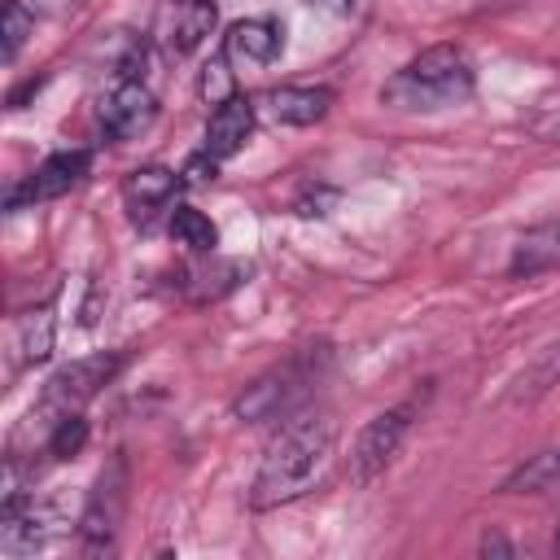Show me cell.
<instances>
[{
  "instance_id": "16",
  "label": "cell",
  "mask_w": 560,
  "mask_h": 560,
  "mask_svg": "<svg viewBox=\"0 0 560 560\" xmlns=\"http://www.w3.org/2000/svg\"><path fill=\"white\" fill-rule=\"evenodd\" d=\"M556 385H560V341L542 346V350H538V354H534V359L512 376V385H508L503 402H508V407H529V402L547 398Z\"/></svg>"
},
{
  "instance_id": "26",
  "label": "cell",
  "mask_w": 560,
  "mask_h": 560,
  "mask_svg": "<svg viewBox=\"0 0 560 560\" xmlns=\"http://www.w3.org/2000/svg\"><path fill=\"white\" fill-rule=\"evenodd\" d=\"M477 551H481V556H512L516 547H512V542H508L503 534H481V542H477Z\"/></svg>"
},
{
  "instance_id": "11",
  "label": "cell",
  "mask_w": 560,
  "mask_h": 560,
  "mask_svg": "<svg viewBox=\"0 0 560 560\" xmlns=\"http://www.w3.org/2000/svg\"><path fill=\"white\" fill-rule=\"evenodd\" d=\"M254 127H258V101H254V96H245V92H236L232 101H223V105H214V109H210V118H206V136H201V149H206V153H214L219 162H228V158H236V153L249 144Z\"/></svg>"
},
{
  "instance_id": "24",
  "label": "cell",
  "mask_w": 560,
  "mask_h": 560,
  "mask_svg": "<svg viewBox=\"0 0 560 560\" xmlns=\"http://www.w3.org/2000/svg\"><path fill=\"white\" fill-rule=\"evenodd\" d=\"M337 206V188H302L298 192V201H293V214H302V219H324L328 210Z\"/></svg>"
},
{
  "instance_id": "9",
  "label": "cell",
  "mask_w": 560,
  "mask_h": 560,
  "mask_svg": "<svg viewBox=\"0 0 560 560\" xmlns=\"http://www.w3.org/2000/svg\"><path fill=\"white\" fill-rule=\"evenodd\" d=\"M219 26L214 0H162L153 13V39L171 57H192Z\"/></svg>"
},
{
  "instance_id": "4",
  "label": "cell",
  "mask_w": 560,
  "mask_h": 560,
  "mask_svg": "<svg viewBox=\"0 0 560 560\" xmlns=\"http://www.w3.org/2000/svg\"><path fill=\"white\" fill-rule=\"evenodd\" d=\"M127 363V350H96V354H83V359H70L66 368H57L48 381H44V394L35 402V411L48 420H61V416H74L83 411Z\"/></svg>"
},
{
  "instance_id": "13",
  "label": "cell",
  "mask_w": 560,
  "mask_h": 560,
  "mask_svg": "<svg viewBox=\"0 0 560 560\" xmlns=\"http://www.w3.org/2000/svg\"><path fill=\"white\" fill-rule=\"evenodd\" d=\"M52 346H57V298H48V302H39V306H31L13 319V337H9L13 372L48 363Z\"/></svg>"
},
{
  "instance_id": "25",
  "label": "cell",
  "mask_w": 560,
  "mask_h": 560,
  "mask_svg": "<svg viewBox=\"0 0 560 560\" xmlns=\"http://www.w3.org/2000/svg\"><path fill=\"white\" fill-rule=\"evenodd\" d=\"M529 131H534L538 140H547V144H560V109H551V114L534 118V122H529Z\"/></svg>"
},
{
  "instance_id": "28",
  "label": "cell",
  "mask_w": 560,
  "mask_h": 560,
  "mask_svg": "<svg viewBox=\"0 0 560 560\" xmlns=\"http://www.w3.org/2000/svg\"><path fill=\"white\" fill-rule=\"evenodd\" d=\"M39 88H44V79H26L18 92H9V109H22V101H26V96H35Z\"/></svg>"
},
{
  "instance_id": "6",
  "label": "cell",
  "mask_w": 560,
  "mask_h": 560,
  "mask_svg": "<svg viewBox=\"0 0 560 560\" xmlns=\"http://www.w3.org/2000/svg\"><path fill=\"white\" fill-rule=\"evenodd\" d=\"M88 175H92V149H57V153H48L35 171H26L18 184H9L4 210L18 214V210H26V206L57 201V197L74 192Z\"/></svg>"
},
{
  "instance_id": "20",
  "label": "cell",
  "mask_w": 560,
  "mask_h": 560,
  "mask_svg": "<svg viewBox=\"0 0 560 560\" xmlns=\"http://www.w3.org/2000/svg\"><path fill=\"white\" fill-rule=\"evenodd\" d=\"M197 92H201V101L214 109V105H223V101H232L241 88H236V70H232V57L219 48L206 66H201V74H197Z\"/></svg>"
},
{
  "instance_id": "5",
  "label": "cell",
  "mask_w": 560,
  "mask_h": 560,
  "mask_svg": "<svg viewBox=\"0 0 560 560\" xmlns=\"http://www.w3.org/2000/svg\"><path fill=\"white\" fill-rule=\"evenodd\" d=\"M411 424H416V398L376 411V416L359 429V438H354V446H350V481H354V486H372V481L398 459V451H402Z\"/></svg>"
},
{
  "instance_id": "27",
  "label": "cell",
  "mask_w": 560,
  "mask_h": 560,
  "mask_svg": "<svg viewBox=\"0 0 560 560\" xmlns=\"http://www.w3.org/2000/svg\"><path fill=\"white\" fill-rule=\"evenodd\" d=\"M311 9H324V13H337V18H350L359 9V0H306Z\"/></svg>"
},
{
  "instance_id": "8",
  "label": "cell",
  "mask_w": 560,
  "mask_h": 560,
  "mask_svg": "<svg viewBox=\"0 0 560 560\" xmlns=\"http://www.w3.org/2000/svg\"><path fill=\"white\" fill-rule=\"evenodd\" d=\"M96 122H101V131L114 144L140 140L158 122V96H153V88L144 79H136V74H114L109 92L96 105Z\"/></svg>"
},
{
  "instance_id": "15",
  "label": "cell",
  "mask_w": 560,
  "mask_h": 560,
  "mask_svg": "<svg viewBox=\"0 0 560 560\" xmlns=\"http://www.w3.org/2000/svg\"><path fill=\"white\" fill-rule=\"evenodd\" d=\"M556 267H560V219H542L516 236L512 258H508V276L534 280V276L556 271Z\"/></svg>"
},
{
  "instance_id": "19",
  "label": "cell",
  "mask_w": 560,
  "mask_h": 560,
  "mask_svg": "<svg viewBox=\"0 0 560 560\" xmlns=\"http://www.w3.org/2000/svg\"><path fill=\"white\" fill-rule=\"evenodd\" d=\"M166 232H171L175 245H184V249H192V254H214V249H219V228H214V219H210L206 210L188 206V201H179V206L171 210Z\"/></svg>"
},
{
  "instance_id": "29",
  "label": "cell",
  "mask_w": 560,
  "mask_h": 560,
  "mask_svg": "<svg viewBox=\"0 0 560 560\" xmlns=\"http://www.w3.org/2000/svg\"><path fill=\"white\" fill-rule=\"evenodd\" d=\"M551 551L560 556V521H556V538H551Z\"/></svg>"
},
{
  "instance_id": "22",
  "label": "cell",
  "mask_w": 560,
  "mask_h": 560,
  "mask_svg": "<svg viewBox=\"0 0 560 560\" xmlns=\"http://www.w3.org/2000/svg\"><path fill=\"white\" fill-rule=\"evenodd\" d=\"M31 31H35V13L22 4V0H4V61L13 66L18 61V52H22V44L31 39Z\"/></svg>"
},
{
  "instance_id": "14",
  "label": "cell",
  "mask_w": 560,
  "mask_h": 560,
  "mask_svg": "<svg viewBox=\"0 0 560 560\" xmlns=\"http://www.w3.org/2000/svg\"><path fill=\"white\" fill-rule=\"evenodd\" d=\"M223 52L241 66H271L284 52V22L276 18H241L223 35Z\"/></svg>"
},
{
  "instance_id": "1",
  "label": "cell",
  "mask_w": 560,
  "mask_h": 560,
  "mask_svg": "<svg viewBox=\"0 0 560 560\" xmlns=\"http://www.w3.org/2000/svg\"><path fill=\"white\" fill-rule=\"evenodd\" d=\"M341 442V424L332 411L324 407H298L293 416H284V424L267 438L258 472L249 481V508L254 512H271L284 508L302 494H311Z\"/></svg>"
},
{
  "instance_id": "21",
  "label": "cell",
  "mask_w": 560,
  "mask_h": 560,
  "mask_svg": "<svg viewBox=\"0 0 560 560\" xmlns=\"http://www.w3.org/2000/svg\"><path fill=\"white\" fill-rule=\"evenodd\" d=\"M88 420H83V411H74V416H61V420H48V438H44V451L52 455V459H74L83 446H88Z\"/></svg>"
},
{
  "instance_id": "17",
  "label": "cell",
  "mask_w": 560,
  "mask_h": 560,
  "mask_svg": "<svg viewBox=\"0 0 560 560\" xmlns=\"http://www.w3.org/2000/svg\"><path fill=\"white\" fill-rule=\"evenodd\" d=\"M245 276H249L245 262H236V258H214V254H210V262H197V267L184 271V293H188V302H219V298H228Z\"/></svg>"
},
{
  "instance_id": "2",
  "label": "cell",
  "mask_w": 560,
  "mask_h": 560,
  "mask_svg": "<svg viewBox=\"0 0 560 560\" xmlns=\"http://www.w3.org/2000/svg\"><path fill=\"white\" fill-rule=\"evenodd\" d=\"M477 70L459 44H429L381 83V105L394 114H438L472 101Z\"/></svg>"
},
{
  "instance_id": "7",
  "label": "cell",
  "mask_w": 560,
  "mask_h": 560,
  "mask_svg": "<svg viewBox=\"0 0 560 560\" xmlns=\"http://www.w3.org/2000/svg\"><path fill=\"white\" fill-rule=\"evenodd\" d=\"M122 512H127V464L122 459H109L79 512V542L88 556H101V551H114L118 542V529H122Z\"/></svg>"
},
{
  "instance_id": "3",
  "label": "cell",
  "mask_w": 560,
  "mask_h": 560,
  "mask_svg": "<svg viewBox=\"0 0 560 560\" xmlns=\"http://www.w3.org/2000/svg\"><path fill=\"white\" fill-rule=\"evenodd\" d=\"M328 346H302L293 350L284 363L267 368L262 376H254L236 398H232V416L241 424H262L276 416H293L302 407V398L311 394V385L319 381V372L328 368Z\"/></svg>"
},
{
  "instance_id": "10",
  "label": "cell",
  "mask_w": 560,
  "mask_h": 560,
  "mask_svg": "<svg viewBox=\"0 0 560 560\" xmlns=\"http://www.w3.org/2000/svg\"><path fill=\"white\" fill-rule=\"evenodd\" d=\"M337 92L328 83H280L258 96V118L276 127H315L328 118Z\"/></svg>"
},
{
  "instance_id": "23",
  "label": "cell",
  "mask_w": 560,
  "mask_h": 560,
  "mask_svg": "<svg viewBox=\"0 0 560 560\" xmlns=\"http://www.w3.org/2000/svg\"><path fill=\"white\" fill-rule=\"evenodd\" d=\"M219 158L214 153H206V149H197V153H188L184 158V166H179V179H184V188H206V184H214L219 179Z\"/></svg>"
},
{
  "instance_id": "12",
  "label": "cell",
  "mask_w": 560,
  "mask_h": 560,
  "mask_svg": "<svg viewBox=\"0 0 560 560\" xmlns=\"http://www.w3.org/2000/svg\"><path fill=\"white\" fill-rule=\"evenodd\" d=\"M175 192H184V179H179V171H171L162 162L136 166L122 179V206H127V214L136 223H149L158 210H166L175 201Z\"/></svg>"
},
{
  "instance_id": "18",
  "label": "cell",
  "mask_w": 560,
  "mask_h": 560,
  "mask_svg": "<svg viewBox=\"0 0 560 560\" xmlns=\"http://www.w3.org/2000/svg\"><path fill=\"white\" fill-rule=\"evenodd\" d=\"M551 486H560V446L538 451V455H529L525 464H516V468L503 477L499 494H547Z\"/></svg>"
}]
</instances>
